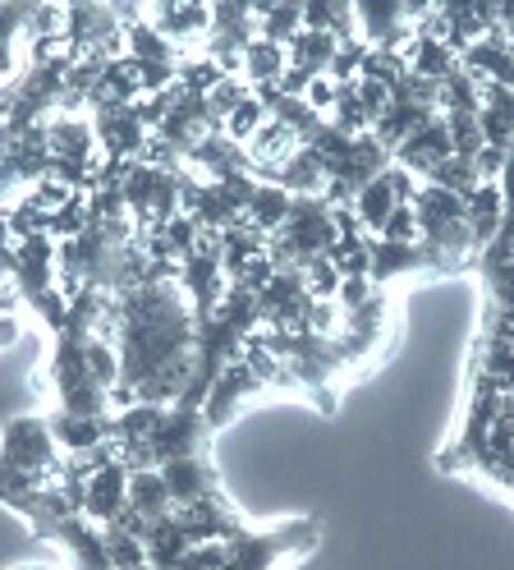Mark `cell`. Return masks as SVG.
I'll list each match as a JSON object with an SVG mask.
<instances>
[{
  "label": "cell",
  "instance_id": "12",
  "mask_svg": "<svg viewBox=\"0 0 514 570\" xmlns=\"http://www.w3.org/2000/svg\"><path fill=\"white\" fill-rule=\"evenodd\" d=\"M501 217H505L501 185H477V194L468 198V230H473L477 248H487L501 235Z\"/></svg>",
  "mask_w": 514,
  "mask_h": 570
},
{
  "label": "cell",
  "instance_id": "8",
  "mask_svg": "<svg viewBox=\"0 0 514 570\" xmlns=\"http://www.w3.org/2000/svg\"><path fill=\"white\" fill-rule=\"evenodd\" d=\"M51 423V438L65 455H83V451H97L110 442V419H79V414H56L47 419Z\"/></svg>",
  "mask_w": 514,
  "mask_h": 570
},
{
  "label": "cell",
  "instance_id": "5",
  "mask_svg": "<svg viewBox=\"0 0 514 570\" xmlns=\"http://www.w3.org/2000/svg\"><path fill=\"white\" fill-rule=\"evenodd\" d=\"M446 157H455V148H451V129H446V120H427L418 134H409L395 148V166H404L409 175H418V180H427V175L446 161Z\"/></svg>",
  "mask_w": 514,
  "mask_h": 570
},
{
  "label": "cell",
  "instance_id": "1",
  "mask_svg": "<svg viewBox=\"0 0 514 570\" xmlns=\"http://www.w3.org/2000/svg\"><path fill=\"white\" fill-rule=\"evenodd\" d=\"M322 524L317 520H289L276 529H244L226 543V566L220 570H276L285 557H299L308 548H317Z\"/></svg>",
  "mask_w": 514,
  "mask_h": 570
},
{
  "label": "cell",
  "instance_id": "18",
  "mask_svg": "<svg viewBox=\"0 0 514 570\" xmlns=\"http://www.w3.org/2000/svg\"><path fill=\"white\" fill-rule=\"evenodd\" d=\"M377 239H386V244H418L423 235H418V217H414V207H409V203L395 207V212H391V222L377 230Z\"/></svg>",
  "mask_w": 514,
  "mask_h": 570
},
{
  "label": "cell",
  "instance_id": "11",
  "mask_svg": "<svg viewBox=\"0 0 514 570\" xmlns=\"http://www.w3.org/2000/svg\"><path fill=\"white\" fill-rule=\"evenodd\" d=\"M336 47H340V38H330V32H299V38L289 42V69H304L308 79H326L330 60H336Z\"/></svg>",
  "mask_w": 514,
  "mask_h": 570
},
{
  "label": "cell",
  "instance_id": "15",
  "mask_svg": "<svg viewBox=\"0 0 514 570\" xmlns=\"http://www.w3.org/2000/svg\"><path fill=\"white\" fill-rule=\"evenodd\" d=\"M289 207H294V194L271 185V180H263V185H257V194H253V203H248V222L263 235H276L289 222Z\"/></svg>",
  "mask_w": 514,
  "mask_h": 570
},
{
  "label": "cell",
  "instance_id": "7",
  "mask_svg": "<svg viewBox=\"0 0 514 570\" xmlns=\"http://www.w3.org/2000/svg\"><path fill=\"white\" fill-rule=\"evenodd\" d=\"M142 548H147V566L152 570H170L184 552H189L194 543H189V533L179 529V520H175V511H166V515H157V520H147V529H142Z\"/></svg>",
  "mask_w": 514,
  "mask_h": 570
},
{
  "label": "cell",
  "instance_id": "9",
  "mask_svg": "<svg viewBox=\"0 0 514 570\" xmlns=\"http://www.w3.org/2000/svg\"><path fill=\"white\" fill-rule=\"evenodd\" d=\"M391 166H395V161H391ZM391 166H386V170L377 175V180L354 198V217L363 222V230L373 235V239H377V230L391 222V212H395V207H404V203H399V194H395V175H391Z\"/></svg>",
  "mask_w": 514,
  "mask_h": 570
},
{
  "label": "cell",
  "instance_id": "17",
  "mask_svg": "<svg viewBox=\"0 0 514 570\" xmlns=\"http://www.w3.org/2000/svg\"><path fill=\"white\" fill-rule=\"evenodd\" d=\"M267 120H271V111H267V106L257 101V97H248V101L239 106V111H235V116L226 120V129H220V134H226V138H235L239 148H248V142H253V134L263 129Z\"/></svg>",
  "mask_w": 514,
  "mask_h": 570
},
{
  "label": "cell",
  "instance_id": "13",
  "mask_svg": "<svg viewBox=\"0 0 514 570\" xmlns=\"http://www.w3.org/2000/svg\"><path fill=\"white\" fill-rule=\"evenodd\" d=\"M285 69H289V51L276 47V42H263V38H257V42L244 51L239 79H244L248 88H267V83H280Z\"/></svg>",
  "mask_w": 514,
  "mask_h": 570
},
{
  "label": "cell",
  "instance_id": "10",
  "mask_svg": "<svg viewBox=\"0 0 514 570\" xmlns=\"http://www.w3.org/2000/svg\"><path fill=\"white\" fill-rule=\"evenodd\" d=\"M253 14H257V38L276 42L285 51L304 32V6H299V0H280V6H267V0H263V6H253Z\"/></svg>",
  "mask_w": 514,
  "mask_h": 570
},
{
  "label": "cell",
  "instance_id": "2",
  "mask_svg": "<svg viewBox=\"0 0 514 570\" xmlns=\"http://www.w3.org/2000/svg\"><path fill=\"white\" fill-rule=\"evenodd\" d=\"M263 391H267V382L248 368L244 354H239V360H230L226 368L216 373L207 401H202V414H207V423H211V433H220L226 423H235V419L244 414V405H253L257 396H263Z\"/></svg>",
  "mask_w": 514,
  "mask_h": 570
},
{
  "label": "cell",
  "instance_id": "3",
  "mask_svg": "<svg viewBox=\"0 0 514 570\" xmlns=\"http://www.w3.org/2000/svg\"><path fill=\"white\" fill-rule=\"evenodd\" d=\"M88 116H92V129H97L101 157H110V161H138L147 153V138H152V129L142 125L138 101L134 106H106V111H88Z\"/></svg>",
  "mask_w": 514,
  "mask_h": 570
},
{
  "label": "cell",
  "instance_id": "16",
  "mask_svg": "<svg viewBox=\"0 0 514 570\" xmlns=\"http://www.w3.org/2000/svg\"><path fill=\"white\" fill-rule=\"evenodd\" d=\"M101 539H106L110 570H152V566H147V548H142V539H134L129 529H120V524H101Z\"/></svg>",
  "mask_w": 514,
  "mask_h": 570
},
{
  "label": "cell",
  "instance_id": "19",
  "mask_svg": "<svg viewBox=\"0 0 514 570\" xmlns=\"http://www.w3.org/2000/svg\"><path fill=\"white\" fill-rule=\"evenodd\" d=\"M304 101L313 106L317 116H330V106H336V83H330V79H313L308 92H304Z\"/></svg>",
  "mask_w": 514,
  "mask_h": 570
},
{
  "label": "cell",
  "instance_id": "14",
  "mask_svg": "<svg viewBox=\"0 0 514 570\" xmlns=\"http://www.w3.org/2000/svg\"><path fill=\"white\" fill-rule=\"evenodd\" d=\"M129 511H138L142 520H157V515L175 511V497H170L161 470H138V474H129Z\"/></svg>",
  "mask_w": 514,
  "mask_h": 570
},
{
  "label": "cell",
  "instance_id": "20",
  "mask_svg": "<svg viewBox=\"0 0 514 570\" xmlns=\"http://www.w3.org/2000/svg\"><path fill=\"white\" fill-rule=\"evenodd\" d=\"M510 51H514V42H510Z\"/></svg>",
  "mask_w": 514,
  "mask_h": 570
},
{
  "label": "cell",
  "instance_id": "6",
  "mask_svg": "<svg viewBox=\"0 0 514 570\" xmlns=\"http://www.w3.org/2000/svg\"><path fill=\"white\" fill-rule=\"evenodd\" d=\"M161 479L175 497V507H189V502H207V497H226L220 492V474L211 470L207 455H184V460H170L161 465Z\"/></svg>",
  "mask_w": 514,
  "mask_h": 570
},
{
  "label": "cell",
  "instance_id": "4",
  "mask_svg": "<svg viewBox=\"0 0 514 570\" xmlns=\"http://www.w3.org/2000/svg\"><path fill=\"white\" fill-rule=\"evenodd\" d=\"M129 507V470L120 460H106L88 474V497H83V515L92 524H110Z\"/></svg>",
  "mask_w": 514,
  "mask_h": 570
}]
</instances>
